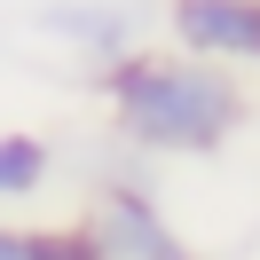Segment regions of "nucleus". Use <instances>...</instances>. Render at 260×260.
<instances>
[{
	"mask_svg": "<svg viewBox=\"0 0 260 260\" xmlns=\"http://www.w3.org/2000/svg\"><path fill=\"white\" fill-rule=\"evenodd\" d=\"M103 103H111V126L126 134L150 158H213L221 142H237L244 126V87L229 63L174 48H118L103 55Z\"/></svg>",
	"mask_w": 260,
	"mask_h": 260,
	"instance_id": "obj_1",
	"label": "nucleus"
},
{
	"mask_svg": "<svg viewBox=\"0 0 260 260\" xmlns=\"http://www.w3.org/2000/svg\"><path fill=\"white\" fill-rule=\"evenodd\" d=\"M79 237L95 244V260H189L181 229L158 213V197L134 181H103L79 213Z\"/></svg>",
	"mask_w": 260,
	"mask_h": 260,
	"instance_id": "obj_2",
	"label": "nucleus"
},
{
	"mask_svg": "<svg viewBox=\"0 0 260 260\" xmlns=\"http://www.w3.org/2000/svg\"><path fill=\"white\" fill-rule=\"evenodd\" d=\"M174 48L205 55V63H260V0H174L166 8Z\"/></svg>",
	"mask_w": 260,
	"mask_h": 260,
	"instance_id": "obj_3",
	"label": "nucleus"
},
{
	"mask_svg": "<svg viewBox=\"0 0 260 260\" xmlns=\"http://www.w3.org/2000/svg\"><path fill=\"white\" fill-rule=\"evenodd\" d=\"M40 32H55V40H71V48H87L103 63V55H118L134 40V8H87V0H48L40 8Z\"/></svg>",
	"mask_w": 260,
	"mask_h": 260,
	"instance_id": "obj_4",
	"label": "nucleus"
},
{
	"mask_svg": "<svg viewBox=\"0 0 260 260\" xmlns=\"http://www.w3.org/2000/svg\"><path fill=\"white\" fill-rule=\"evenodd\" d=\"M48 166H55V150L40 142V134H0V205H16V197H40Z\"/></svg>",
	"mask_w": 260,
	"mask_h": 260,
	"instance_id": "obj_5",
	"label": "nucleus"
},
{
	"mask_svg": "<svg viewBox=\"0 0 260 260\" xmlns=\"http://www.w3.org/2000/svg\"><path fill=\"white\" fill-rule=\"evenodd\" d=\"M0 260H95V244L71 229H0Z\"/></svg>",
	"mask_w": 260,
	"mask_h": 260,
	"instance_id": "obj_6",
	"label": "nucleus"
}]
</instances>
